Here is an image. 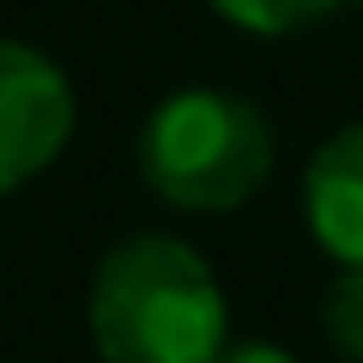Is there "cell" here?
I'll list each match as a JSON object with an SVG mask.
<instances>
[{
    "label": "cell",
    "instance_id": "7a4b0ae2",
    "mask_svg": "<svg viewBox=\"0 0 363 363\" xmlns=\"http://www.w3.org/2000/svg\"><path fill=\"white\" fill-rule=\"evenodd\" d=\"M272 169V128L248 97L176 91L140 133V176L182 212H230Z\"/></svg>",
    "mask_w": 363,
    "mask_h": 363
},
{
    "label": "cell",
    "instance_id": "5b68a950",
    "mask_svg": "<svg viewBox=\"0 0 363 363\" xmlns=\"http://www.w3.org/2000/svg\"><path fill=\"white\" fill-rule=\"evenodd\" d=\"M230 25L255 30V37H285V30H303L315 18H327L339 0H212Z\"/></svg>",
    "mask_w": 363,
    "mask_h": 363
},
{
    "label": "cell",
    "instance_id": "8992f818",
    "mask_svg": "<svg viewBox=\"0 0 363 363\" xmlns=\"http://www.w3.org/2000/svg\"><path fill=\"white\" fill-rule=\"evenodd\" d=\"M321 327L339 345V357L363 363V267H345L333 279V291H327V303H321Z\"/></svg>",
    "mask_w": 363,
    "mask_h": 363
},
{
    "label": "cell",
    "instance_id": "277c9868",
    "mask_svg": "<svg viewBox=\"0 0 363 363\" xmlns=\"http://www.w3.org/2000/svg\"><path fill=\"white\" fill-rule=\"evenodd\" d=\"M303 206H309L315 242L333 260H345V267H363V121L357 128H339L309 157Z\"/></svg>",
    "mask_w": 363,
    "mask_h": 363
},
{
    "label": "cell",
    "instance_id": "52a82bcc",
    "mask_svg": "<svg viewBox=\"0 0 363 363\" xmlns=\"http://www.w3.org/2000/svg\"><path fill=\"white\" fill-rule=\"evenodd\" d=\"M212 363H297V357L279 351V345H255V339H248V345H224Z\"/></svg>",
    "mask_w": 363,
    "mask_h": 363
},
{
    "label": "cell",
    "instance_id": "ba28073f",
    "mask_svg": "<svg viewBox=\"0 0 363 363\" xmlns=\"http://www.w3.org/2000/svg\"><path fill=\"white\" fill-rule=\"evenodd\" d=\"M357 6H363V0H357Z\"/></svg>",
    "mask_w": 363,
    "mask_h": 363
},
{
    "label": "cell",
    "instance_id": "6da1fadb",
    "mask_svg": "<svg viewBox=\"0 0 363 363\" xmlns=\"http://www.w3.org/2000/svg\"><path fill=\"white\" fill-rule=\"evenodd\" d=\"M224 327L212 267L176 236H128L91 279V339L104 363H212Z\"/></svg>",
    "mask_w": 363,
    "mask_h": 363
},
{
    "label": "cell",
    "instance_id": "3957f363",
    "mask_svg": "<svg viewBox=\"0 0 363 363\" xmlns=\"http://www.w3.org/2000/svg\"><path fill=\"white\" fill-rule=\"evenodd\" d=\"M73 133V85L49 55L0 37V194L49 169Z\"/></svg>",
    "mask_w": 363,
    "mask_h": 363
}]
</instances>
